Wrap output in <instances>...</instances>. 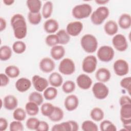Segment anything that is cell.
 I'll return each mask as SVG.
<instances>
[{
    "instance_id": "6da1fadb",
    "label": "cell",
    "mask_w": 131,
    "mask_h": 131,
    "mask_svg": "<svg viewBox=\"0 0 131 131\" xmlns=\"http://www.w3.org/2000/svg\"><path fill=\"white\" fill-rule=\"evenodd\" d=\"M10 23L15 38L18 39H22L26 36L27 34V23L22 14L17 13L13 15L11 18Z\"/></svg>"
},
{
    "instance_id": "7a4b0ae2",
    "label": "cell",
    "mask_w": 131,
    "mask_h": 131,
    "mask_svg": "<svg viewBox=\"0 0 131 131\" xmlns=\"http://www.w3.org/2000/svg\"><path fill=\"white\" fill-rule=\"evenodd\" d=\"M80 44L83 50L88 53L95 52L98 47L97 38L91 34L84 35L80 39Z\"/></svg>"
},
{
    "instance_id": "3957f363",
    "label": "cell",
    "mask_w": 131,
    "mask_h": 131,
    "mask_svg": "<svg viewBox=\"0 0 131 131\" xmlns=\"http://www.w3.org/2000/svg\"><path fill=\"white\" fill-rule=\"evenodd\" d=\"M92 13V6L87 3H83L76 5L72 10L73 16L78 19L88 17Z\"/></svg>"
},
{
    "instance_id": "277c9868",
    "label": "cell",
    "mask_w": 131,
    "mask_h": 131,
    "mask_svg": "<svg viewBox=\"0 0 131 131\" xmlns=\"http://www.w3.org/2000/svg\"><path fill=\"white\" fill-rule=\"evenodd\" d=\"M110 14L108 8L105 6H100L97 8L91 13V20L95 25H100L103 23Z\"/></svg>"
},
{
    "instance_id": "5b68a950",
    "label": "cell",
    "mask_w": 131,
    "mask_h": 131,
    "mask_svg": "<svg viewBox=\"0 0 131 131\" xmlns=\"http://www.w3.org/2000/svg\"><path fill=\"white\" fill-rule=\"evenodd\" d=\"M115 55L113 48L109 46H102L100 47L97 51V56L98 59L104 62H108L111 61Z\"/></svg>"
},
{
    "instance_id": "8992f818",
    "label": "cell",
    "mask_w": 131,
    "mask_h": 131,
    "mask_svg": "<svg viewBox=\"0 0 131 131\" xmlns=\"http://www.w3.org/2000/svg\"><path fill=\"white\" fill-rule=\"evenodd\" d=\"M92 90L95 97L99 100L106 98L109 93L108 87L104 83L101 82H96L93 85Z\"/></svg>"
},
{
    "instance_id": "52a82bcc",
    "label": "cell",
    "mask_w": 131,
    "mask_h": 131,
    "mask_svg": "<svg viewBox=\"0 0 131 131\" xmlns=\"http://www.w3.org/2000/svg\"><path fill=\"white\" fill-rule=\"evenodd\" d=\"M58 70L61 74L66 75L72 74L75 71V64L74 61L69 58L63 59L59 63Z\"/></svg>"
},
{
    "instance_id": "ba28073f",
    "label": "cell",
    "mask_w": 131,
    "mask_h": 131,
    "mask_svg": "<svg viewBox=\"0 0 131 131\" xmlns=\"http://www.w3.org/2000/svg\"><path fill=\"white\" fill-rule=\"evenodd\" d=\"M97 65V58L94 55H90L84 58L82 62V69L86 73H92L95 71Z\"/></svg>"
},
{
    "instance_id": "9c48e42d",
    "label": "cell",
    "mask_w": 131,
    "mask_h": 131,
    "mask_svg": "<svg viewBox=\"0 0 131 131\" xmlns=\"http://www.w3.org/2000/svg\"><path fill=\"white\" fill-rule=\"evenodd\" d=\"M113 70L115 73L119 76L126 75L129 72V64L124 59L116 60L113 64Z\"/></svg>"
},
{
    "instance_id": "30bf717a",
    "label": "cell",
    "mask_w": 131,
    "mask_h": 131,
    "mask_svg": "<svg viewBox=\"0 0 131 131\" xmlns=\"http://www.w3.org/2000/svg\"><path fill=\"white\" fill-rule=\"evenodd\" d=\"M112 43L117 51L124 52L128 48V42L125 36L121 34H117L112 38Z\"/></svg>"
},
{
    "instance_id": "8fae6325",
    "label": "cell",
    "mask_w": 131,
    "mask_h": 131,
    "mask_svg": "<svg viewBox=\"0 0 131 131\" xmlns=\"http://www.w3.org/2000/svg\"><path fill=\"white\" fill-rule=\"evenodd\" d=\"M32 83L34 89L39 92L43 91L48 87L49 81L45 78L37 75H34L32 78Z\"/></svg>"
},
{
    "instance_id": "7c38bea8",
    "label": "cell",
    "mask_w": 131,
    "mask_h": 131,
    "mask_svg": "<svg viewBox=\"0 0 131 131\" xmlns=\"http://www.w3.org/2000/svg\"><path fill=\"white\" fill-rule=\"evenodd\" d=\"M83 29V24L80 21H74L69 23L66 27V31L72 36H78Z\"/></svg>"
},
{
    "instance_id": "4fadbf2b",
    "label": "cell",
    "mask_w": 131,
    "mask_h": 131,
    "mask_svg": "<svg viewBox=\"0 0 131 131\" xmlns=\"http://www.w3.org/2000/svg\"><path fill=\"white\" fill-rule=\"evenodd\" d=\"M40 70L44 73H50L55 68V63L54 60L48 57L42 58L39 63Z\"/></svg>"
},
{
    "instance_id": "5bb4252c",
    "label": "cell",
    "mask_w": 131,
    "mask_h": 131,
    "mask_svg": "<svg viewBox=\"0 0 131 131\" xmlns=\"http://www.w3.org/2000/svg\"><path fill=\"white\" fill-rule=\"evenodd\" d=\"M76 83L78 86L82 90H88L92 86L93 81L88 75L81 74L76 78Z\"/></svg>"
},
{
    "instance_id": "9a60e30c",
    "label": "cell",
    "mask_w": 131,
    "mask_h": 131,
    "mask_svg": "<svg viewBox=\"0 0 131 131\" xmlns=\"http://www.w3.org/2000/svg\"><path fill=\"white\" fill-rule=\"evenodd\" d=\"M79 104V99L75 95H68L64 101V105L68 111H73L76 110Z\"/></svg>"
},
{
    "instance_id": "2e32d148",
    "label": "cell",
    "mask_w": 131,
    "mask_h": 131,
    "mask_svg": "<svg viewBox=\"0 0 131 131\" xmlns=\"http://www.w3.org/2000/svg\"><path fill=\"white\" fill-rule=\"evenodd\" d=\"M32 82L26 77L19 78L15 82V86L16 89L20 93L27 91L31 86Z\"/></svg>"
},
{
    "instance_id": "e0dca14e",
    "label": "cell",
    "mask_w": 131,
    "mask_h": 131,
    "mask_svg": "<svg viewBox=\"0 0 131 131\" xmlns=\"http://www.w3.org/2000/svg\"><path fill=\"white\" fill-rule=\"evenodd\" d=\"M111 73L109 70L105 68H100L95 73V78L99 81L102 83L106 82L110 80Z\"/></svg>"
},
{
    "instance_id": "ac0fdd59",
    "label": "cell",
    "mask_w": 131,
    "mask_h": 131,
    "mask_svg": "<svg viewBox=\"0 0 131 131\" xmlns=\"http://www.w3.org/2000/svg\"><path fill=\"white\" fill-rule=\"evenodd\" d=\"M59 28L58 21L53 18H50L46 20L43 24L44 30L49 34L56 32Z\"/></svg>"
},
{
    "instance_id": "d6986e66",
    "label": "cell",
    "mask_w": 131,
    "mask_h": 131,
    "mask_svg": "<svg viewBox=\"0 0 131 131\" xmlns=\"http://www.w3.org/2000/svg\"><path fill=\"white\" fill-rule=\"evenodd\" d=\"M4 107L8 110H15L18 105L17 99L13 95H8L5 97L3 101Z\"/></svg>"
},
{
    "instance_id": "ffe728a7",
    "label": "cell",
    "mask_w": 131,
    "mask_h": 131,
    "mask_svg": "<svg viewBox=\"0 0 131 131\" xmlns=\"http://www.w3.org/2000/svg\"><path fill=\"white\" fill-rule=\"evenodd\" d=\"M64 48L61 45H56L52 47L50 50L51 57L56 60L61 59L65 55Z\"/></svg>"
},
{
    "instance_id": "44dd1931",
    "label": "cell",
    "mask_w": 131,
    "mask_h": 131,
    "mask_svg": "<svg viewBox=\"0 0 131 131\" xmlns=\"http://www.w3.org/2000/svg\"><path fill=\"white\" fill-rule=\"evenodd\" d=\"M104 30L108 35H114L116 34L118 31V25L113 20H108L104 26Z\"/></svg>"
},
{
    "instance_id": "7402d4cb",
    "label": "cell",
    "mask_w": 131,
    "mask_h": 131,
    "mask_svg": "<svg viewBox=\"0 0 131 131\" xmlns=\"http://www.w3.org/2000/svg\"><path fill=\"white\" fill-rule=\"evenodd\" d=\"M49 84L53 87L57 88L61 85L63 82V78L61 75L57 72L52 73L48 78Z\"/></svg>"
},
{
    "instance_id": "603a6c76",
    "label": "cell",
    "mask_w": 131,
    "mask_h": 131,
    "mask_svg": "<svg viewBox=\"0 0 131 131\" xmlns=\"http://www.w3.org/2000/svg\"><path fill=\"white\" fill-rule=\"evenodd\" d=\"M118 25L122 29H128L131 26V16L128 13L122 14L118 19Z\"/></svg>"
},
{
    "instance_id": "cb8c5ba5",
    "label": "cell",
    "mask_w": 131,
    "mask_h": 131,
    "mask_svg": "<svg viewBox=\"0 0 131 131\" xmlns=\"http://www.w3.org/2000/svg\"><path fill=\"white\" fill-rule=\"evenodd\" d=\"M26 4L30 12L37 13L40 12L41 8V2L39 0H28Z\"/></svg>"
},
{
    "instance_id": "d4e9b609",
    "label": "cell",
    "mask_w": 131,
    "mask_h": 131,
    "mask_svg": "<svg viewBox=\"0 0 131 131\" xmlns=\"http://www.w3.org/2000/svg\"><path fill=\"white\" fill-rule=\"evenodd\" d=\"M38 106L34 102L29 101L26 104L25 111L27 114L30 116H36L39 112Z\"/></svg>"
},
{
    "instance_id": "484cf974",
    "label": "cell",
    "mask_w": 131,
    "mask_h": 131,
    "mask_svg": "<svg viewBox=\"0 0 131 131\" xmlns=\"http://www.w3.org/2000/svg\"><path fill=\"white\" fill-rule=\"evenodd\" d=\"M63 116L64 113L62 110L58 106H55L53 112L48 118L52 121L59 122L63 119Z\"/></svg>"
},
{
    "instance_id": "4316f807",
    "label": "cell",
    "mask_w": 131,
    "mask_h": 131,
    "mask_svg": "<svg viewBox=\"0 0 131 131\" xmlns=\"http://www.w3.org/2000/svg\"><path fill=\"white\" fill-rule=\"evenodd\" d=\"M58 91L56 88L49 86L47 88L43 93V96L47 100H52L54 99L57 96Z\"/></svg>"
},
{
    "instance_id": "83f0119b",
    "label": "cell",
    "mask_w": 131,
    "mask_h": 131,
    "mask_svg": "<svg viewBox=\"0 0 131 131\" xmlns=\"http://www.w3.org/2000/svg\"><path fill=\"white\" fill-rule=\"evenodd\" d=\"M12 49L7 45L2 46L0 48V59L2 61H6L9 59L12 56Z\"/></svg>"
},
{
    "instance_id": "f1b7e54d",
    "label": "cell",
    "mask_w": 131,
    "mask_h": 131,
    "mask_svg": "<svg viewBox=\"0 0 131 131\" xmlns=\"http://www.w3.org/2000/svg\"><path fill=\"white\" fill-rule=\"evenodd\" d=\"M104 116V114L103 110L98 107H95L91 111L90 117L95 121H101L103 119Z\"/></svg>"
},
{
    "instance_id": "f546056e",
    "label": "cell",
    "mask_w": 131,
    "mask_h": 131,
    "mask_svg": "<svg viewBox=\"0 0 131 131\" xmlns=\"http://www.w3.org/2000/svg\"><path fill=\"white\" fill-rule=\"evenodd\" d=\"M53 8V5L51 1H47L45 3L42 8V16L46 19L49 18L52 15Z\"/></svg>"
},
{
    "instance_id": "4dcf8cb0",
    "label": "cell",
    "mask_w": 131,
    "mask_h": 131,
    "mask_svg": "<svg viewBox=\"0 0 131 131\" xmlns=\"http://www.w3.org/2000/svg\"><path fill=\"white\" fill-rule=\"evenodd\" d=\"M56 34L58 37L59 44L66 45L70 40V35L67 33L66 30L61 29L59 30Z\"/></svg>"
},
{
    "instance_id": "1f68e13d",
    "label": "cell",
    "mask_w": 131,
    "mask_h": 131,
    "mask_svg": "<svg viewBox=\"0 0 131 131\" xmlns=\"http://www.w3.org/2000/svg\"><path fill=\"white\" fill-rule=\"evenodd\" d=\"M5 73L9 77L14 78L18 77L20 74L19 68L14 65H10L5 70Z\"/></svg>"
},
{
    "instance_id": "d6a6232c",
    "label": "cell",
    "mask_w": 131,
    "mask_h": 131,
    "mask_svg": "<svg viewBox=\"0 0 131 131\" xmlns=\"http://www.w3.org/2000/svg\"><path fill=\"white\" fill-rule=\"evenodd\" d=\"M29 101H31L36 103L38 105H40L43 101V96L37 91L31 93L28 97Z\"/></svg>"
},
{
    "instance_id": "836d02e7",
    "label": "cell",
    "mask_w": 131,
    "mask_h": 131,
    "mask_svg": "<svg viewBox=\"0 0 131 131\" xmlns=\"http://www.w3.org/2000/svg\"><path fill=\"white\" fill-rule=\"evenodd\" d=\"M54 107L55 106H54L51 103H44L41 106V113L43 116L49 117L53 112L54 110Z\"/></svg>"
},
{
    "instance_id": "e575fe53",
    "label": "cell",
    "mask_w": 131,
    "mask_h": 131,
    "mask_svg": "<svg viewBox=\"0 0 131 131\" xmlns=\"http://www.w3.org/2000/svg\"><path fill=\"white\" fill-rule=\"evenodd\" d=\"M51 130L52 131H71V126L69 121L63 122L54 125Z\"/></svg>"
},
{
    "instance_id": "d590c367",
    "label": "cell",
    "mask_w": 131,
    "mask_h": 131,
    "mask_svg": "<svg viewBox=\"0 0 131 131\" xmlns=\"http://www.w3.org/2000/svg\"><path fill=\"white\" fill-rule=\"evenodd\" d=\"M100 128L101 131H116V125L108 120L102 121L100 124Z\"/></svg>"
},
{
    "instance_id": "8d00e7d4",
    "label": "cell",
    "mask_w": 131,
    "mask_h": 131,
    "mask_svg": "<svg viewBox=\"0 0 131 131\" xmlns=\"http://www.w3.org/2000/svg\"><path fill=\"white\" fill-rule=\"evenodd\" d=\"M81 129L83 131H97V125L91 120H85L81 124Z\"/></svg>"
},
{
    "instance_id": "74e56055",
    "label": "cell",
    "mask_w": 131,
    "mask_h": 131,
    "mask_svg": "<svg viewBox=\"0 0 131 131\" xmlns=\"http://www.w3.org/2000/svg\"><path fill=\"white\" fill-rule=\"evenodd\" d=\"M26 43L22 41H16L12 45V50L16 54H22L26 51Z\"/></svg>"
},
{
    "instance_id": "f35d334b",
    "label": "cell",
    "mask_w": 131,
    "mask_h": 131,
    "mask_svg": "<svg viewBox=\"0 0 131 131\" xmlns=\"http://www.w3.org/2000/svg\"><path fill=\"white\" fill-rule=\"evenodd\" d=\"M27 113L25 110L22 108H16L13 113V117L15 120L22 121L26 118Z\"/></svg>"
},
{
    "instance_id": "ab89813d",
    "label": "cell",
    "mask_w": 131,
    "mask_h": 131,
    "mask_svg": "<svg viewBox=\"0 0 131 131\" xmlns=\"http://www.w3.org/2000/svg\"><path fill=\"white\" fill-rule=\"evenodd\" d=\"M75 83L72 80H67L62 85V90L66 94L72 93L75 91Z\"/></svg>"
},
{
    "instance_id": "60d3db41",
    "label": "cell",
    "mask_w": 131,
    "mask_h": 131,
    "mask_svg": "<svg viewBox=\"0 0 131 131\" xmlns=\"http://www.w3.org/2000/svg\"><path fill=\"white\" fill-rule=\"evenodd\" d=\"M42 15L40 12L37 13H32L29 12L28 14V19L30 24L33 25L39 24L41 20Z\"/></svg>"
},
{
    "instance_id": "b9f144b4",
    "label": "cell",
    "mask_w": 131,
    "mask_h": 131,
    "mask_svg": "<svg viewBox=\"0 0 131 131\" xmlns=\"http://www.w3.org/2000/svg\"><path fill=\"white\" fill-rule=\"evenodd\" d=\"M45 42L48 46L52 47L59 44L58 37L56 34H50L46 37Z\"/></svg>"
},
{
    "instance_id": "7bdbcfd3",
    "label": "cell",
    "mask_w": 131,
    "mask_h": 131,
    "mask_svg": "<svg viewBox=\"0 0 131 131\" xmlns=\"http://www.w3.org/2000/svg\"><path fill=\"white\" fill-rule=\"evenodd\" d=\"M40 120L35 117H30L26 121V125L27 127L31 130H35L37 129Z\"/></svg>"
},
{
    "instance_id": "ee69618b",
    "label": "cell",
    "mask_w": 131,
    "mask_h": 131,
    "mask_svg": "<svg viewBox=\"0 0 131 131\" xmlns=\"http://www.w3.org/2000/svg\"><path fill=\"white\" fill-rule=\"evenodd\" d=\"M120 85L128 92V94H130L131 90V77L130 76L122 78L120 82Z\"/></svg>"
},
{
    "instance_id": "f6af8a7d",
    "label": "cell",
    "mask_w": 131,
    "mask_h": 131,
    "mask_svg": "<svg viewBox=\"0 0 131 131\" xmlns=\"http://www.w3.org/2000/svg\"><path fill=\"white\" fill-rule=\"evenodd\" d=\"M10 131H23L24 130V125L20 121H13L9 125Z\"/></svg>"
},
{
    "instance_id": "bcb514c9",
    "label": "cell",
    "mask_w": 131,
    "mask_h": 131,
    "mask_svg": "<svg viewBox=\"0 0 131 131\" xmlns=\"http://www.w3.org/2000/svg\"><path fill=\"white\" fill-rule=\"evenodd\" d=\"M49 128L48 123L44 121H40L36 131H48Z\"/></svg>"
},
{
    "instance_id": "7dc6e473",
    "label": "cell",
    "mask_w": 131,
    "mask_h": 131,
    "mask_svg": "<svg viewBox=\"0 0 131 131\" xmlns=\"http://www.w3.org/2000/svg\"><path fill=\"white\" fill-rule=\"evenodd\" d=\"M1 79V86H5L7 85L10 81L9 77L6 74L4 73H1L0 74Z\"/></svg>"
},
{
    "instance_id": "c3c4849f",
    "label": "cell",
    "mask_w": 131,
    "mask_h": 131,
    "mask_svg": "<svg viewBox=\"0 0 131 131\" xmlns=\"http://www.w3.org/2000/svg\"><path fill=\"white\" fill-rule=\"evenodd\" d=\"M119 103L121 106L124 104H131V99L130 97L127 95H123L121 96L119 99Z\"/></svg>"
},
{
    "instance_id": "681fc988",
    "label": "cell",
    "mask_w": 131,
    "mask_h": 131,
    "mask_svg": "<svg viewBox=\"0 0 131 131\" xmlns=\"http://www.w3.org/2000/svg\"><path fill=\"white\" fill-rule=\"evenodd\" d=\"M8 121L7 119L3 117L0 118V130H5L8 127Z\"/></svg>"
},
{
    "instance_id": "f907efd6",
    "label": "cell",
    "mask_w": 131,
    "mask_h": 131,
    "mask_svg": "<svg viewBox=\"0 0 131 131\" xmlns=\"http://www.w3.org/2000/svg\"><path fill=\"white\" fill-rule=\"evenodd\" d=\"M71 126V131H77L79 129V125L78 123L74 120H69Z\"/></svg>"
},
{
    "instance_id": "816d5d0a",
    "label": "cell",
    "mask_w": 131,
    "mask_h": 131,
    "mask_svg": "<svg viewBox=\"0 0 131 131\" xmlns=\"http://www.w3.org/2000/svg\"><path fill=\"white\" fill-rule=\"evenodd\" d=\"M7 26V23L6 20L2 17H0V31L2 32L4 30Z\"/></svg>"
},
{
    "instance_id": "f5cc1de1",
    "label": "cell",
    "mask_w": 131,
    "mask_h": 131,
    "mask_svg": "<svg viewBox=\"0 0 131 131\" xmlns=\"http://www.w3.org/2000/svg\"><path fill=\"white\" fill-rule=\"evenodd\" d=\"M3 2L6 6H10L14 3V0H3Z\"/></svg>"
},
{
    "instance_id": "db71d44e",
    "label": "cell",
    "mask_w": 131,
    "mask_h": 131,
    "mask_svg": "<svg viewBox=\"0 0 131 131\" xmlns=\"http://www.w3.org/2000/svg\"><path fill=\"white\" fill-rule=\"evenodd\" d=\"M99 5H104L109 2L108 0H96L95 1Z\"/></svg>"
}]
</instances>
